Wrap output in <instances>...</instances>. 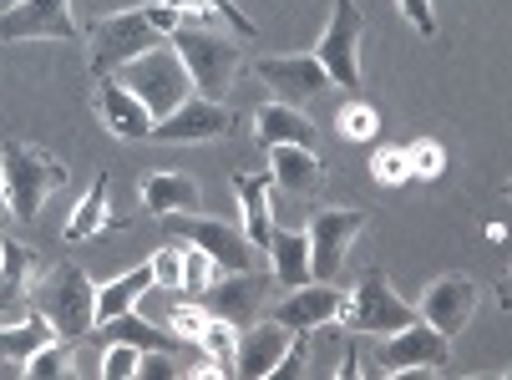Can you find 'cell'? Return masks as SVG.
I'll use <instances>...</instances> for the list:
<instances>
[{
    "mask_svg": "<svg viewBox=\"0 0 512 380\" xmlns=\"http://www.w3.org/2000/svg\"><path fill=\"white\" fill-rule=\"evenodd\" d=\"M401 16H406L421 36H436V11H431V0H401Z\"/></svg>",
    "mask_w": 512,
    "mask_h": 380,
    "instance_id": "ab89813d",
    "label": "cell"
},
{
    "mask_svg": "<svg viewBox=\"0 0 512 380\" xmlns=\"http://www.w3.org/2000/svg\"><path fill=\"white\" fill-rule=\"evenodd\" d=\"M148 264H153V284H163V289H183V249H178V244H163Z\"/></svg>",
    "mask_w": 512,
    "mask_h": 380,
    "instance_id": "74e56055",
    "label": "cell"
},
{
    "mask_svg": "<svg viewBox=\"0 0 512 380\" xmlns=\"http://www.w3.org/2000/svg\"><path fill=\"white\" fill-rule=\"evenodd\" d=\"M208 310H203V304H173V310H168V330L183 340V345H193L198 350V340H203V330H208Z\"/></svg>",
    "mask_w": 512,
    "mask_h": 380,
    "instance_id": "e575fe53",
    "label": "cell"
},
{
    "mask_svg": "<svg viewBox=\"0 0 512 380\" xmlns=\"http://www.w3.org/2000/svg\"><path fill=\"white\" fill-rule=\"evenodd\" d=\"M254 137L264 147H284V142H295V147H315V127L305 117V107H289V102H269L254 112Z\"/></svg>",
    "mask_w": 512,
    "mask_h": 380,
    "instance_id": "7402d4cb",
    "label": "cell"
},
{
    "mask_svg": "<svg viewBox=\"0 0 512 380\" xmlns=\"http://www.w3.org/2000/svg\"><path fill=\"white\" fill-rule=\"evenodd\" d=\"M137 360H142V350H137V345L112 340V345H107V355H102V365H97V375H102V380H132V375H137Z\"/></svg>",
    "mask_w": 512,
    "mask_h": 380,
    "instance_id": "d590c367",
    "label": "cell"
},
{
    "mask_svg": "<svg viewBox=\"0 0 512 380\" xmlns=\"http://www.w3.org/2000/svg\"><path fill=\"white\" fill-rule=\"evenodd\" d=\"M269 183L289 198H315L325 188V168L315 158V147H295V142L269 147Z\"/></svg>",
    "mask_w": 512,
    "mask_h": 380,
    "instance_id": "d6986e66",
    "label": "cell"
},
{
    "mask_svg": "<svg viewBox=\"0 0 512 380\" xmlns=\"http://www.w3.org/2000/svg\"><path fill=\"white\" fill-rule=\"evenodd\" d=\"M178 375H183V370H178V355H168V350H142L132 380H178Z\"/></svg>",
    "mask_w": 512,
    "mask_h": 380,
    "instance_id": "f35d334b",
    "label": "cell"
},
{
    "mask_svg": "<svg viewBox=\"0 0 512 380\" xmlns=\"http://www.w3.org/2000/svg\"><path fill=\"white\" fill-rule=\"evenodd\" d=\"M452 365V340L436 335L426 320H411L406 330L386 335L376 350V375H411V370H442Z\"/></svg>",
    "mask_w": 512,
    "mask_h": 380,
    "instance_id": "8fae6325",
    "label": "cell"
},
{
    "mask_svg": "<svg viewBox=\"0 0 512 380\" xmlns=\"http://www.w3.org/2000/svg\"><path fill=\"white\" fill-rule=\"evenodd\" d=\"M360 36H365V21L355 11V0H335L330 11V26L315 46V61L325 66L330 87H345L350 97L360 92Z\"/></svg>",
    "mask_w": 512,
    "mask_h": 380,
    "instance_id": "ba28073f",
    "label": "cell"
},
{
    "mask_svg": "<svg viewBox=\"0 0 512 380\" xmlns=\"http://www.w3.org/2000/svg\"><path fill=\"white\" fill-rule=\"evenodd\" d=\"M406 158H411V178H421V183H436L447 173V142L442 137H416V142H406Z\"/></svg>",
    "mask_w": 512,
    "mask_h": 380,
    "instance_id": "d6a6232c",
    "label": "cell"
},
{
    "mask_svg": "<svg viewBox=\"0 0 512 380\" xmlns=\"http://www.w3.org/2000/svg\"><path fill=\"white\" fill-rule=\"evenodd\" d=\"M289 345H295V330L279 325V320H269V325H244V330H239L234 375H244V380H264V375L289 355Z\"/></svg>",
    "mask_w": 512,
    "mask_h": 380,
    "instance_id": "e0dca14e",
    "label": "cell"
},
{
    "mask_svg": "<svg viewBox=\"0 0 512 380\" xmlns=\"http://www.w3.org/2000/svg\"><path fill=\"white\" fill-rule=\"evenodd\" d=\"M21 375H31V380H56V375H82V365H77V355H71V340H46L26 365H21Z\"/></svg>",
    "mask_w": 512,
    "mask_h": 380,
    "instance_id": "f1b7e54d",
    "label": "cell"
},
{
    "mask_svg": "<svg viewBox=\"0 0 512 380\" xmlns=\"http://www.w3.org/2000/svg\"><path fill=\"white\" fill-rule=\"evenodd\" d=\"M371 178H376L381 188L411 183V158H406V147H381L376 158H371Z\"/></svg>",
    "mask_w": 512,
    "mask_h": 380,
    "instance_id": "836d02e7",
    "label": "cell"
},
{
    "mask_svg": "<svg viewBox=\"0 0 512 380\" xmlns=\"http://www.w3.org/2000/svg\"><path fill=\"white\" fill-rule=\"evenodd\" d=\"M97 330H102L107 340H127V345H137V350H168V355H183V340H178L168 325H153V320H142V315H132V310L102 320Z\"/></svg>",
    "mask_w": 512,
    "mask_h": 380,
    "instance_id": "484cf974",
    "label": "cell"
},
{
    "mask_svg": "<svg viewBox=\"0 0 512 380\" xmlns=\"http://www.w3.org/2000/svg\"><path fill=\"white\" fill-rule=\"evenodd\" d=\"M340 375H345V380H350V375H360V355H355V345L345 350V365H340Z\"/></svg>",
    "mask_w": 512,
    "mask_h": 380,
    "instance_id": "60d3db41",
    "label": "cell"
},
{
    "mask_svg": "<svg viewBox=\"0 0 512 380\" xmlns=\"http://www.w3.org/2000/svg\"><path fill=\"white\" fill-rule=\"evenodd\" d=\"M6 41H82V26L71 21V0H16L0 16V46Z\"/></svg>",
    "mask_w": 512,
    "mask_h": 380,
    "instance_id": "7c38bea8",
    "label": "cell"
},
{
    "mask_svg": "<svg viewBox=\"0 0 512 380\" xmlns=\"http://www.w3.org/2000/svg\"><path fill=\"white\" fill-rule=\"evenodd\" d=\"M168 36L158 31L153 11L137 6V11H117V16H102L92 31H87V66L97 82H107V76H117L127 61H137L142 51L163 46Z\"/></svg>",
    "mask_w": 512,
    "mask_h": 380,
    "instance_id": "277c9868",
    "label": "cell"
},
{
    "mask_svg": "<svg viewBox=\"0 0 512 380\" xmlns=\"http://www.w3.org/2000/svg\"><path fill=\"white\" fill-rule=\"evenodd\" d=\"M0 244H6V239H0Z\"/></svg>",
    "mask_w": 512,
    "mask_h": 380,
    "instance_id": "7bdbcfd3",
    "label": "cell"
},
{
    "mask_svg": "<svg viewBox=\"0 0 512 380\" xmlns=\"http://www.w3.org/2000/svg\"><path fill=\"white\" fill-rule=\"evenodd\" d=\"M269 274L264 269H234L229 279L218 274L208 289H198L193 299L203 304V310L213 315V320H229L234 330H244V325H254L259 315H264V299H269Z\"/></svg>",
    "mask_w": 512,
    "mask_h": 380,
    "instance_id": "30bf717a",
    "label": "cell"
},
{
    "mask_svg": "<svg viewBox=\"0 0 512 380\" xmlns=\"http://www.w3.org/2000/svg\"><path fill=\"white\" fill-rule=\"evenodd\" d=\"M239 127V117L224 102H208V97H188L178 112L153 122L158 142H208V137H229Z\"/></svg>",
    "mask_w": 512,
    "mask_h": 380,
    "instance_id": "9a60e30c",
    "label": "cell"
},
{
    "mask_svg": "<svg viewBox=\"0 0 512 380\" xmlns=\"http://www.w3.org/2000/svg\"><path fill=\"white\" fill-rule=\"evenodd\" d=\"M234 198H239V213H244V239H249V249H254V254H269V239H274L269 178L239 173V178H234Z\"/></svg>",
    "mask_w": 512,
    "mask_h": 380,
    "instance_id": "44dd1931",
    "label": "cell"
},
{
    "mask_svg": "<svg viewBox=\"0 0 512 380\" xmlns=\"http://www.w3.org/2000/svg\"><path fill=\"white\" fill-rule=\"evenodd\" d=\"M46 340H56V330L31 310L26 320H11V325H0V360H6V365H26Z\"/></svg>",
    "mask_w": 512,
    "mask_h": 380,
    "instance_id": "4316f807",
    "label": "cell"
},
{
    "mask_svg": "<svg viewBox=\"0 0 512 380\" xmlns=\"http://www.w3.org/2000/svg\"><path fill=\"white\" fill-rule=\"evenodd\" d=\"M107 198H112V178L97 173L92 193L77 203V213H71V223H66V244H82V239H92V234H107V228H127V223L107 208Z\"/></svg>",
    "mask_w": 512,
    "mask_h": 380,
    "instance_id": "cb8c5ba5",
    "label": "cell"
},
{
    "mask_svg": "<svg viewBox=\"0 0 512 380\" xmlns=\"http://www.w3.org/2000/svg\"><path fill=\"white\" fill-rule=\"evenodd\" d=\"M163 6H173V11H183V16H224V21L234 26V36H244V41L259 36L254 21L234 6V0H163Z\"/></svg>",
    "mask_w": 512,
    "mask_h": 380,
    "instance_id": "1f68e13d",
    "label": "cell"
},
{
    "mask_svg": "<svg viewBox=\"0 0 512 380\" xmlns=\"http://www.w3.org/2000/svg\"><path fill=\"white\" fill-rule=\"evenodd\" d=\"M411 320H421V315L411 310L406 299H396V289L386 284V269H365L355 294H345L340 315H335V325H345L355 335H396Z\"/></svg>",
    "mask_w": 512,
    "mask_h": 380,
    "instance_id": "8992f818",
    "label": "cell"
},
{
    "mask_svg": "<svg viewBox=\"0 0 512 380\" xmlns=\"http://www.w3.org/2000/svg\"><path fill=\"white\" fill-rule=\"evenodd\" d=\"M117 82H122L142 107H148L153 117H168V112H178V107L193 97V82H188V71H183V61H178L173 46L142 51L137 61H127V66L117 71Z\"/></svg>",
    "mask_w": 512,
    "mask_h": 380,
    "instance_id": "5b68a950",
    "label": "cell"
},
{
    "mask_svg": "<svg viewBox=\"0 0 512 380\" xmlns=\"http://www.w3.org/2000/svg\"><path fill=\"white\" fill-rule=\"evenodd\" d=\"M203 203V193H198V183L188 178V173H148L142 178V208L148 213H193Z\"/></svg>",
    "mask_w": 512,
    "mask_h": 380,
    "instance_id": "603a6c76",
    "label": "cell"
},
{
    "mask_svg": "<svg viewBox=\"0 0 512 380\" xmlns=\"http://www.w3.org/2000/svg\"><path fill=\"white\" fill-rule=\"evenodd\" d=\"M36 254L26 249V244H16V239H6L0 244V320H26V310H31V279H36Z\"/></svg>",
    "mask_w": 512,
    "mask_h": 380,
    "instance_id": "ac0fdd59",
    "label": "cell"
},
{
    "mask_svg": "<svg viewBox=\"0 0 512 380\" xmlns=\"http://www.w3.org/2000/svg\"><path fill=\"white\" fill-rule=\"evenodd\" d=\"M198 355L218 365V375H234V355H239V330L229 320H208L203 340H198Z\"/></svg>",
    "mask_w": 512,
    "mask_h": 380,
    "instance_id": "4dcf8cb0",
    "label": "cell"
},
{
    "mask_svg": "<svg viewBox=\"0 0 512 380\" xmlns=\"http://www.w3.org/2000/svg\"><path fill=\"white\" fill-rule=\"evenodd\" d=\"M168 46L178 51V61H183V71H188V82H193L198 97H208V102H224V97H229L234 71H239V61H244L239 41L183 21V26L168 36Z\"/></svg>",
    "mask_w": 512,
    "mask_h": 380,
    "instance_id": "3957f363",
    "label": "cell"
},
{
    "mask_svg": "<svg viewBox=\"0 0 512 380\" xmlns=\"http://www.w3.org/2000/svg\"><path fill=\"white\" fill-rule=\"evenodd\" d=\"M163 223H168V234H173V239L198 244V249H203L218 269H224V274H234V269H259V259H264V254H254V249H249V239L239 234V228L218 223V218H198V213H163Z\"/></svg>",
    "mask_w": 512,
    "mask_h": 380,
    "instance_id": "9c48e42d",
    "label": "cell"
},
{
    "mask_svg": "<svg viewBox=\"0 0 512 380\" xmlns=\"http://www.w3.org/2000/svg\"><path fill=\"white\" fill-rule=\"evenodd\" d=\"M340 304H345V294H340L335 284L310 279V284L289 289V294L274 304V320H279V325H289L295 335H310V330H320V325H330V320L340 315Z\"/></svg>",
    "mask_w": 512,
    "mask_h": 380,
    "instance_id": "2e32d148",
    "label": "cell"
},
{
    "mask_svg": "<svg viewBox=\"0 0 512 380\" xmlns=\"http://www.w3.org/2000/svg\"><path fill=\"white\" fill-rule=\"evenodd\" d=\"M11 218V203H6V178H0V223Z\"/></svg>",
    "mask_w": 512,
    "mask_h": 380,
    "instance_id": "b9f144b4",
    "label": "cell"
},
{
    "mask_svg": "<svg viewBox=\"0 0 512 380\" xmlns=\"http://www.w3.org/2000/svg\"><path fill=\"white\" fill-rule=\"evenodd\" d=\"M0 178H6V203L16 223H31L41 203L66 183V163L36 142H6L0 147Z\"/></svg>",
    "mask_w": 512,
    "mask_h": 380,
    "instance_id": "7a4b0ae2",
    "label": "cell"
},
{
    "mask_svg": "<svg viewBox=\"0 0 512 380\" xmlns=\"http://www.w3.org/2000/svg\"><path fill=\"white\" fill-rule=\"evenodd\" d=\"M335 127H340V137H345V142H371V137L381 132V107H376V102H365V97L355 92V97L340 107Z\"/></svg>",
    "mask_w": 512,
    "mask_h": 380,
    "instance_id": "f546056e",
    "label": "cell"
},
{
    "mask_svg": "<svg viewBox=\"0 0 512 380\" xmlns=\"http://www.w3.org/2000/svg\"><path fill=\"white\" fill-rule=\"evenodd\" d=\"M371 223V213L365 208H320L305 228V244H310V279H325L335 284L340 279V264L355 244V234Z\"/></svg>",
    "mask_w": 512,
    "mask_h": 380,
    "instance_id": "52a82bcc",
    "label": "cell"
},
{
    "mask_svg": "<svg viewBox=\"0 0 512 380\" xmlns=\"http://www.w3.org/2000/svg\"><path fill=\"white\" fill-rule=\"evenodd\" d=\"M31 310L61 335V340H82L97 330V284L87 279L82 264H51V269H36L31 279Z\"/></svg>",
    "mask_w": 512,
    "mask_h": 380,
    "instance_id": "6da1fadb",
    "label": "cell"
},
{
    "mask_svg": "<svg viewBox=\"0 0 512 380\" xmlns=\"http://www.w3.org/2000/svg\"><path fill=\"white\" fill-rule=\"evenodd\" d=\"M259 82L274 92V102H289V107H305L310 97H320L330 87V76L315 56H264L259 66Z\"/></svg>",
    "mask_w": 512,
    "mask_h": 380,
    "instance_id": "5bb4252c",
    "label": "cell"
},
{
    "mask_svg": "<svg viewBox=\"0 0 512 380\" xmlns=\"http://www.w3.org/2000/svg\"><path fill=\"white\" fill-rule=\"evenodd\" d=\"M97 112H102V122H107V132L112 137H122V142H142V137H153V112L142 107L117 76H107L102 82V92H97Z\"/></svg>",
    "mask_w": 512,
    "mask_h": 380,
    "instance_id": "ffe728a7",
    "label": "cell"
},
{
    "mask_svg": "<svg viewBox=\"0 0 512 380\" xmlns=\"http://www.w3.org/2000/svg\"><path fill=\"white\" fill-rule=\"evenodd\" d=\"M269 279L284 284V289H300L310 284V244L305 234H289V228H274V239H269Z\"/></svg>",
    "mask_w": 512,
    "mask_h": 380,
    "instance_id": "d4e9b609",
    "label": "cell"
},
{
    "mask_svg": "<svg viewBox=\"0 0 512 380\" xmlns=\"http://www.w3.org/2000/svg\"><path fill=\"white\" fill-rule=\"evenodd\" d=\"M148 284H153V264H137V269H127L122 279L102 284V289H97V325L112 320V315H122V310H132V304L148 294Z\"/></svg>",
    "mask_w": 512,
    "mask_h": 380,
    "instance_id": "83f0119b",
    "label": "cell"
},
{
    "mask_svg": "<svg viewBox=\"0 0 512 380\" xmlns=\"http://www.w3.org/2000/svg\"><path fill=\"white\" fill-rule=\"evenodd\" d=\"M472 310H477V284L472 274H442V279H431L421 304H416V315L436 330V335H447L457 340L467 325H472Z\"/></svg>",
    "mask_w": 512,
    "mask_h": 380,
    "instance_id": "4fadbf2b",
    "label": "cell"
},
{
    "mask_svg": "<svg viewBox=\"0 0 512 380\" xmlns=\"http://www.w3.org/2000/svg\"><path fill=\"white\" fill-rule=\"evenodd\" d=\"M218 274H224V269H218V264H213V259H208L198 244H188V249H183V289H188V294L208 289Z\"/></svg>",
    "mask_w": 512,
    "mask_h": 380,
    "instance_id": "8d00e7d4",
    "label": "cell"
}]
</instances>
